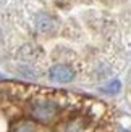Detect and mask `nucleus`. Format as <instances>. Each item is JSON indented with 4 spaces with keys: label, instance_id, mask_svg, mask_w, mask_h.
<instances>
[{
    "label": "nucleus",
    "instance_id": "nucleus-3",
    "mask_svg": "<svg viewBox=\"0 0 131 132\" xmlns=\"http://www.w3.org/2000/svg\"><path fill=\"white\" fill-rule=\"evenodd\" d=\"M11 132H42V129L36 121L23 119V121H18V122L13 124Z\"/></svg>",
    "mask_w": 131,
    "mask_h": 132
},
{
    "label": "nucleus",
    "instance_id": "nucleus-5",
    "mask_svg": "<svg viewBox=\"0 0 131 132\" xmlns=\"http://www.w3.org/2000/svg\"><path fill=\"white\" fill-rule=\"evenodd\" d=\"M121 89V82L120 81H112V82H108L107 85H104L102 90L105 92V94H118Z\"/></svg>",
    "mask_w": 131,
    "mask_h": 132
},
{
    "label": "nucleus",
    "instance_id": "nucleus-1",
    "mask_svg": "<svg viewBox=\"0 0 131 132\" xmlns=\"http://www.w3.org/2000/svg\"><path fill=\"white\" fill-rule=\"evenodd\" d=\"M29 113L34 121L42 124H50L58 116V106L50 100H37L31 105Z\"/></svg>",
    "mask_w": 131,
    "mask_h": 132
},
{
    "label": "nucleus",
    "instance_id": "nucleus-2",
    "mask_svg": "<svg viewBox=\"0 0 131 132\" xmlns=\"http://www.w3.org/2000/svg\"><path fill=\"white\" fill-rule=\"evenodd\" d=\"M49 77L54 82H70L75 77V71L68 64H55L50 68Z\"/></svg>",
    "mask_w": 131,
    "mask_h": 132
},
{
    "label": "nucleus",
    "instance_id": "nucleus-4",
    "mask_svg": "<svg viewBox=\"0 0 131 132\" xmlns=\"http://www.w3.org/2000/svg\"><path fill=\"white\" fill-rule=\"evenodd\" d=\"M63 132H84V122L81 119H73L65 124Z\"/></svg>",
    "mask_w": 131,
    "mask_h": 132
}]
</instances>
